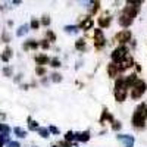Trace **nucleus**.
I'll return each mask as SVG.
<instances>
[{
	"instance_id": "1",
	"label": "nucleus",
	"mask_w": 147,
	"mask_h": 147,
	"mask_svg": "<svg viewBox=\"0 0 147 147\" xmlns=\"http://www.w3.org/2000/svg\"><path fill=\"white\" fill-rule=\"evenodd\" d=\"M146 119H147V106L144 103H141L136 112H134V116H132V124L136 128H143L144 124H146Z\"/></svg>"
},
{
	"instance_id": "2",
	"label": "nucleus",
	"mask_w": 147,
	"mask_h": 147,
	"mask_svg": "<svg viewBox=\"0 0 147 147\" xmlns=\"http://www.w3.org/2000/svg\"><path fill=\"white\" fill-rule=\"evenodd\" d=\"M127 56H128V49H127L125 46H119V47H116L115 50H113V53H112V59H113V62H115V63H121Z\"/></svg>"
},
{
	"instance_id": "3",
	"label": "nucleus",
	"mask_w": 147,
	"mask_h": 147,
	"mask_svg": "<svg viewBox=\"0 0 147 147\" xmlns=\"http://www.w3.org/2000/svg\"><path fill=\"white\" fill-rule=\"evenodd\" d=\"M146 88H147V84L144 82V81H141V80H138L137 81V84L132 87V93H131V97L132 99H140V97L144 94V91H146Z\"/></svg>"
},
{
	"instance_id": "4",
	"label": "nucleus",
	"mask_w": 147,
	"mask_h": 147,
	"mask_svg": "<svg viewBox=\"0 0 147 147\" xmlns=\"http://www.w3.org/2000/svg\"><path fill=\"white\" fill-rule=\"evenodd\" d=\"M138 12H140V5H127L125 7H124V12L122 13L124 15H127V16H129V18H136L137 15H138Z\"/></svg>"
},
{
	"instance_id": "5",
	"label": "nucleus",
	"mask_w": 147,
	"mask_h": 147,
	"mask_svg": "<svg viewBox=\"0 0 147 147\" xmlns=\"http://www.w3.org/2000/svg\"><path fill=\"white\" fill-rule=\"evenodd\" d=\"M129 40H131V31H128V30H122L121 32H118L115 35V41H118L121 44H125Z\"/></svg>"
},
{
	"instance_id": "6",
	"label": "nucleus",
	"mask_w": 147,
	"mask_h": 147,
	"mask_svg": "<svg viewBox=\"0 0 147 147\" xmlns=\"http://www.w3.org/2000/svg\"><path fill=\"white\" fill-rule=\"evenodd\" d=\"M105 35L102 32V30H94V44H96V49H102L105 46Z\"/></svg>"
},
{
	"instance_id": "7",
	"label": "nucleus",
	"mask_w": 147,
	"mask_h": 147,
	"mask_svg": "<svg viewBox=\"0 0 147 147\" xmlns=\"http://www.w3.org/2000/svg\"><path fill=\"white\" fill-rule=\"evenodd\" d=\"M134 65V59L128 55L124 60H122V62L118 65V69H119V72H122V71H125V69H128V68H131Z\"/></svg>"
},
{
	"instance_id": "8",
	"label": "nucleus",
	"mask_w": 147,
	"mask_h": 147,
	"mask_svg": "<svg viewBox=\"0 0 147 147\" xmlns=\"http://www.w3.org/2000/svg\"><path fill=\"white\" fill-rule=\"evenodd\" d=\"M93 19L91 18H84L80 24H78V28L80 30H84V31H87V30H90L91 27H93Z\"/></svg>"
},
{
	"instance_id": "9",
	"label": "nucleus",
	"mask_w": 147,
	"mask_h": 147,
	"mask_svg": "<svg viewBox=\"0 0 147 147\" xmlns=\"http://www.w3.org/2000/svg\"><path fill=\"white\" fill-rule=\"evenodd\" d=\"M113 94L118 102H124L127 99V88H115Z\"/></svg>"
},
{
	"instance_id": "10",
	"label": "nucleus",
	"mask_w": 147,
	"mask_h": 147,
	"mask_svg": "<svg viewBox=\"0 0 147 147\" xmlns=\"http://www.w3.org/2000/svg\"><path fill=\"white\" fill-rule=\"evenodd\" d=\"M138 78H137V74H131V75L125 77V84H127V87H134V85L137 84Z\"/></svg>"
},
{
	"instance_id": "11",
	"label": "nucleus",
	"mask_w": 147,
	"mask_h": 147,
	"mask_svg": "<svg viewBox=\"0 0 147 147\" xmlns=\"http://www.w3.org/2000/svg\"><path fill=\"white\" fill-rule=\"evenodd\" d=\"M119 24H121V27H129L131 24H132V18H129V16H127V15H124L122 13L121 16H119Z\"/></svg>"
},
{
	"instance_id": "12",
	"label": "nucleus",
	"mask_w": 147,
	"mask_h": 147,
	"mask_svg": "<svg viewBox=\"0 0 147 147\" xmlns=\"http://www.w3.org/2000/svg\"><path fill=\"white\" fill-rule=\"evenodd\" d=\"M75 138H77L78 141H82V143H85V141H88V140H90V132H88V131L78 132V134H75Z\"/></svg>"
},
{
	"instance_id": "13",
	"label": "nucleus",
	"mask_w": 147,
	"mask_h": 147,
	"mask_svg": "<svg viewBox=\"0 0 147 147\" xmlns=\"http://www.w3.org/2000/svg\"><path fill=\"white\" fill-rule=\"evenodd\" d=\"M118 72H119L118 65H115V63H110V65L107 66V74H109V77H110V78L116 77V75H118Z\"/></svg>"
},
{
	"instance_id": "14",
	"label": "nucleus",
	"mask_w": 147,
	"mask_h": 147,
	"mask_svg": "<svg viewBox=\"0 0 147 147\" xmlns=\"http://www.w3.org/2000/svg\"><path fill=\"white\" fill-rule=\"evenodd\" d=\"M118 138L125 143V147H132V144H134V138L131 136H118Z\"/></svg>"
},
{
	"instance_id": "15",
	"label": "nucleus",
	"mask_w": 147,
	"mask_h": 147,
	"mask_svg": "<svg viewBox=\"0 0 147 147\" xmlns=\"http://www.w3.org/2000/svg\"><path fill=\"white\" fill-rule=\"evenodd\" d=\"M35 62H37V65H38V66L46 65L49 62V57L46 55H38V56H35Z\"/></svg>"
},
{
	"instance_id": "16",
	"label": "nucleus",
	"mask_w": 147,
	"mask_h": 147,
	"mask_svg": "<svg viewBox=\"0 0 147 147\" xmlns=\"http://www.w3.org/2000/svg\"><path fill=\"white\" fill-rule=\"evenodd\" d=\"M110 21H112V18H110V16L100 18V19H99V25H100L102 28H106V27H109V25H110Z\"/></svg>"
},
{
	"instance_id": "17",
	"label": "nucleus",
	"mask_w": 147,
	"mask_h": 147,
	"mask_svg": "<svg viewBox=\"0 0 147 147\" xmlns=\"http://www.w3.org/2000/svg\"><path fill=\"white\" fill-rule=\"evenodd\" d=\"M105 119H109L110 122H113V116H112V115H110V113L107 112V110H106V109L103 110V115H102V118H100V122H102V124H103V122H105Z\"/></svg>"
},
{
	"instance_id": "18",
	"label": "nucleus",
	"mask_w": 147,
	"mask_h": 147,
	"mask_svg": "<svg viewBox=\"0 0 147 147\" xmlns=\"http://www.w3.org/2000/svg\"><path fill=\"white\" fill-rule=\"evenodd\" d=\"M37 47H38V43H35L32 40H30V41H27L25 44H24V49H25V50H28V49H37Z\"/></svg>"
},
{
	"instance_id": "19",
	"label": "nucleus",
	"mask_w": 147,
	"mask_h": 147,
	"mask_svg": "<svg viewBox=\"0 0 147 147\" xmlns=\"http://www.w3.org/2000/svg\"><path fill=\"white\" fill-rule=\"evenodd\" d=\"M10 56H12V50L10 49H6V50L3 52V55H2V60L3 62H7V60L10 59Z\"/></svg>"
},
{
	"instance_id": "20",
	"label": "nucleus",
	"mask_w": 147,
	"mask_h": 147,
	"mask_svg": "<svg viewBox=\"0 0 147 147\" xmlns=\"http://www.w3.org/2000/svg\"><path fill=\"white\" fill-rule=\"evenodd\" d=\"M75 47L78 50H85V40L84 38H80L77 43H75Z\"/></svg>"
},
{
	"instance_id": "21",
	"label": "nucleus",
	"mask_w": 147,
	"mask_h": 147,
	"mask_svg": "<svg viewBox=\"0 0 147 147\" xmlns=\"http://www.w3.org/2000/svg\"><path fill=\"white\" fill-rule=\"evenodd\" d=\"M55 40H56V34L49 30L47 31V41H55Z\"/></svg>"
},
{
	"instance_id": "22",
	"label": "nucleus",
	"mask_w": 147,
	"mask_h": 147,
	"mask_svg": "<svg viewBox=\"0 0 147 147\" xmlns=\"http://www.w3.org/2000/svg\"><path fill=\"white\" fill-rule=\"evenodd\" d=\"M74 138H75V134H74L72 131H69V132H66V136H65V141H68V143H71Z\"/></svg>"
},
{
	"instance_id": "23",
	"label": "nucleus",
	"mask_w": 147,
	"mask_h": 147,
	"mask_svg": "<svg viewBox=\"0 0 147 147\" xmlns=\"http://www.w3.org/2000/svg\"><path fill=\"white\" fill-rule=\"evenodd\" d=\"M37 131L40 132V136H41L43 138H47V137H49V129H46V128H38Z\"/></svg>"
},
{
	"instance_id": "24",
	"label": "nucleus",
	"mask_w": 147,
	"mask_h": 147,
	"mask_svg": "<svg viewBox=\"0 0 147 147\" xmlns=\"http://www.w3.org/2000/svg\"><path fill=\"white\" fill-rule=\"evenodd\" d=\"M13 131H15V134H16V136H18V137H25V136H27V132H25V131H24L22 128H15Z\"/></svg>"
},
{
	"instance_id": "25",
	"label": "nucleus",
	"mask_w": 147,
	"mask_h": 147,
	"mask_svg": "<svg viewBox=\"0 0 147 147\" xmlns=\"http://www.w3.org/2000/svg\"><path fill=\"white\" fill-rule=\"evenodd\" d=\"M27 31H28V25H22V27L18 30V32H16V34H18V35H24Z\"/></svg>"
},
{
	"instance_id": "26",
	"label": "nucleus",
	"mask_w": 147,
	"mask_h": 147,
	"mask_svg": "<svg viewBox=\"0 0 147 147\" xmlns=\"http://www.w3.org/2000/svg\"><path fill=\"white\" fill-rule=\"evenodd\" d=\"M28 122H30V129H38V125H37V122H35V121H32V119L30 118Z\"/></svg>"
},
{
	"instance_id": "27",
	"label": "nucleus",
	"mask_w": 147,
	"mask_h": 147,
	"mask_svg": "<svg viewBox=\"0 0 147 147\" xmlns=\"http://www.w3.org/2000/svg\"><path fill=\"white\" fill-rule=\"evenodd\" d=\"M52 80H53L55 82H60V81H62V75H60V74H53Z\"/></svg>"
},
{
	"instance_id": "28",
	"label": "nucleus",
	"mask_w": 147,
	"mask_h": 147,
	"mask_svg": "<svg viewBox=\"0 0 147 147\" xmlns=\"http://www.w3.org/2000/svg\"><path fill=\"white\" fill-rule=\"evenodd\" d=\"M50 65H52L53 68H59V66H60V60H59V59H52V60H50Z\"/></svg>"
},
{
	"instance_id": "29",
	"label": "nucleus",
	"mask_w": 147,
	"mask_h": 147,
	"mask_svg": "<svg viewBox=\"0 0 147 147\" xmlns=\"http://www.w3.org/2000/svg\"><path fill=\"white\" fill-rule=\"evenodd\" d=\"M35 72H37V75H44L46 69H44L43 66H37V68H35Z\"/></svg>"
},
{
	"instance_id": "30",
	"label": "nucleus",
	"mask_w": 147,
	"mask_h": 147,
	"mask_svg": "<svg viewBox=\"0 0 147 147\" xmlns=\"http://www.w3.org/2000/svg\"><path fill=\"white\" fill-rule=\"evenodd\" d=\"M38 27H40V22L37 21V19H32V21H31V28H32V30H37Z\"/></svg>"
},
{
	"instance_id": "31",
	"label": "nucleus",
	"mask_w": 147,
	"mask_h": 147,
	"mask_svg": "<svg viewBox=\"0 0 147 147\" xmlns=\"http://www.w3.org/2000/svg\"><path fill=\"white\" fill-rule=\"evenodd\" d=\"M41 24H43V25H50V18H49V16H43V19H41Z\"/></svg>"
},
{
	"instance_id": "32",
	"label": "nucleus",
	"mask_w": 147,
	"mask_h": 147,
	"mask_svg": "<svg viewBox=\"0 0 147 147\" xmlns=\"http://www.w3.org/2000/svg\"><path fill=\"white\" fill-rule=\"evenodd\" d=\"M112 128H113V129H116V131H118V129H121V122L113 121V122H112Z\"/></svg>"
},
{
	"instance_id": "33",
	"label": "nucleus",
	"mask_w": 147,
	"mask_h": 147,
	"mask_svg": "<svg viewBox=\"0 0 147 147\" xmlns=\"http://www.w3.org/2000/svg\"><path fill=\"white\" fill-rule=\"evenodd\" d=\"M7 146H9V147H21V146H19V143H16V141H9V143H7Z\"/></svg>"
},
{
	"instance_id": "34",
	"label": "nucleus",
	"mask_w": 147,
	"mask_h": 147,
	"mask_svg": "<svg viewBox=\"0 0 147 147\" xmlns=\"http://www.w3.org/2000/svg\"><path fill=\"white\" fill-rule=\"evenodd\" d=\"M49 131H50V132H53V134H59V129H57L55 125H52L50 128H49Z\"/></svg>"
},
{
	"instance_id": "35",
	"label": "nucleus",
	"mask_w": 147,
	"mask_h": 147,
	"mask_svg": "<svg viewBox=\"0 0 147 147\" xmlns=\"http://www.w3.org/2000/svg\"><path fill=\"white\" fill-rule=\"evenodd\" d=\"M75 30H78V27H66L65 28V31H68V32H74Z\"/></svg>"
},
{
	"instance_id": "36",
	"label": "nucleus",
	"mask_w": 147,
	"mask_h": 147,
	"mask_svg": "<svg viewBox=\"0 0 147 147\" xmlns=\"http://www.w3.org/2000/svg\"><path fill=\"white\" fill-rule=\"evenodd\" d=\"M59 146H62V147H71V143H68V141H60Z\"/></svg>"
},
{
	"instance_id": "37",
	"label": "nucleus",
	"mask_w": 147,
	"mask_h": 147,
	"mask_svg": "<svg viewBox=\"0 0 147 147\" xmlns=\"http://www.w3.org/2000/svg\"><path fill=\"white\" fill-rule=\"evenodd\" d=\"M43 49H49V41L47 40H44V41H41V44H40Z\"/></svg>"
},
{
	"instance_id": "38",
	"label": "nucleus",
	"mask_w": 147,
	"mask_h": 147,
	"mask_svg": "<svg viewBox=\"0 0 147 147\" xmlns=\"http://www.w3.org/2000/svg\"><path fill=\"white\" fill-rule=\"evenodd\" d=\"M3 72L6 74V75H10V74H12V71H10L9 68H5V69H3Z\"/></svg>"
},
{
	"instance_id": "39",
	"label": "nucleus",
	"mask_w": 147,
	"mask_h": 147,
	"mask_svg": "<svg viewBox=\"0 0 147 147\" xmlns=\"http://www.w3.org/2000/svg\"><path fill=\"white\" fill-rule=\"evenodd\" d=\"M0 147H3V143H2V140H0Z\"/></svg>"
},
{
	"instance_id": "40",
	"label": "nucleus",
	"mask_w": 147,
	"mask_h": 147,
	"mask_svg": "<svg viewBox=\"0 0 147 147\" xmlns=\"http://www.w3.org/2000/svg\"><path fill=\"white\" fill-rule=\"evenodd\" d=\"M53 147H57V146H53Z\"/></svg>"
}]
</instances>
